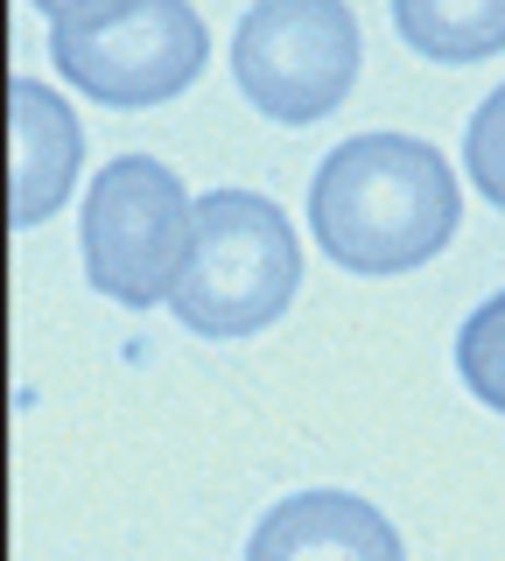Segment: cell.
Instances as JSON below:
<instances>
[{"label": "cell", "mask_w": 505, "mask_h": 561, "mask_svg": "<svg viewBox=\"0 0 505 561\" xmlns=\"http://www.w3.org/2000/svg\"><path fill=\"white\" fill-rule=\"evenodd\" d=\"M463 197L449 162L414 134H358L323 154L309 183L317 245L344 274H414L457 239Z\"/></svg>", "instance_id": "obj_1"}, {"label": "cell", "mask_w": 505, "mask_h": 561, "mask_svg": "<svg viewBox=\"0 0 505 561\" xmlns=\"http://www.w3.org/2000/svg\"><path fill=\"white\" fill-rule=\"evenodd\" d=\"M302 288V239L260 190H211L197 204V253L169 309L197 337H253Z\"/></svg>", "instance_id": "obj_2"}, {"label": "cell", "mask_w": 505, "mask_h": 561, "mask_svg": "<svg viewBox=\"0 0 505 561\" xmlns=\"http://www.w3.org/2000/svg\"><path fill=\"white\" fill-rule=\"evenodd\" d=\"M49 57L92 105L141 113L197 84L211 35L190 0H84L78 14L49 22Z\"/></svg>", "instance_id": "obj_3"}, {"label": "cell", "mask_w": 505, "mask_h": 561, "mask_svg": "<svg viewBox=\"0 0 505 561\" xmlns=\"http://www.w3.org/2000/svg\"><path fill=\"white\" fill-rule=\"evenodd\" d=\"M197 253V204L183 175L154 154H119L84 197V280L106 302L154 309L183 288Z\"/></svg>", "instance_id": "obj_4"}, {"label": "cell", "mask_w": 505, "mask_h": 561, "mask_svg": "<svg viewBox=\"0 0 505 561\" xmlns=\"http://www.w3.org/2000/svg\"><path fill=\"white\" fill-rule=\"evenodd\" d=\"M358 14L344 0H253L232 35V78L253 113L309 127L330 119L358 84Z\"/></svg>", "instance_id": "obj_5"}, {"label": "cell", "mask_w": 505, "mask_h": 561, "mask_svg": "<svg viewBox=\"0 0 505 561\" xmlns=\"http://www.w3.org/2000/svg\"><path fill=\"white\" fill-rule=\"evenodd\" d=\"M84 162V127L49 84L14 78L8 84V225L36 232V225L71 197Z\"/></svg>", "instance_id": "obj_6"}, {"label": "cell", "mask_w": 505, "mask_h": 561, "mask_svg": "<svg viewBox=\"0 0 505 561\" xmlns=\"http://www.w3.org/2000/svg\"><path fill=\"white\" fill-rule=\"evenodd\" d=\"M246 561H408V548L358 491H295L260 513Z\"/></svg>", "instance_id": "obj_7"}, {"label": "cell", "mask_w": 505, "mask_h": 561, "mask_svg": "<svg viewBox=\"0 0 505 561\" xmlns=\"http://www.w3.org/2000/svg\"><path fill=\"white\" fill-rule=\"evenodd\" d=\"M393 28L428 64H478L505 49V0H393Z\"/></svg>", "instance_id": "obj_8"}, {"label": "cell", "mask_w": 505, "mask_h": 561, "mask_svg": "<svg viewBox=\"0 0 505 561\" xmlns=\"http://www.w3.org/2000/svg\"><path fill=\"white\" fill-rule=\"evenodd\" d=\"M457 373L492 414H505V288L484 295L457 330Z\"/></svg>", "instance_id": "obj_9"}, {"label": "cell", "mask_w": 505, "mask_h": 561, "mask_svg": "<svg viewBox=\"0 0 505 561\" xmlns=\"http://www.w3.org/2000/svg\"><path fill=\"white\" fill-rule=\"evenodd\" d=\"M463 169H470V183H478V197L505 210V84L478 105V113H470V127H463Z\"/></svg>", "instance_id": "obj_10"}, {"label": "cell", "mask_w": 505, "mask_h": 561, "mask_svg": "<svg viewBox=\"0 0 505 561\" xmlns=\"http://www.w3.org/2000/svg\"><path fill=\"white\" fill-rule=\"evenodd\" d=\"M36 8L49 14V22H64V14H78V8H84V0H36Z\"/></svg>", "instance_id": "obj_11"}]
</instances>
